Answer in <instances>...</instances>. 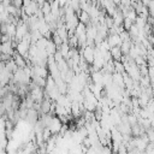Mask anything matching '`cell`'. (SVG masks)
Listing matches in <instances>:
<instances>
[{
	"instance_id": "1",
	"label": "cell",
	"mask_w": 154,
	"mask_h": 154,
	"mask_svg": "<svg viewBox=\"0 0 154 154\" xmlns=\"http://www.w3.org/2000/svg\"><path fill=\"white\" fill-rule=\"evenodd\" d=\"M49 130H51V132L53 134V135H58L59 134V131H60V129L63 128V123H61V120L59 119V117H53L52 118V120H51V123H49V125L47 126Z\"/></svg>"
},
{
	"instance_id": "2",
	"label": "cell",
	"mask_w": 154,
	"mask_h": 154,
	"mask_svg": "<svg viewBox=\"0 0 154 154\" xmlns=\"http://www.w3.org/2000/svg\"><path fill=\"white\" fill-rule=\"evenodd\" d=\"M16 49L13 48L12 46V41H8V42H0V53H4V54H10L13 57Z\"/></svg>"
},
{
	"instance_id": "3",
	"label": "cell",
	"mask_w": 154,
	"mask_h": 154,
	"mask_svg": "<svg viewBox=\"0 0 154 154\" xmlns=\"http://www.w3.org/2000/svg\"><path fill=\"white\" fill-rule=\"evenodd\" d=\"M12 58H13L16 65L18 66V69H24V67L28 66V61H26V59H25L23 55H20L19 53H17V51L14 52V54H13Z\"/></svg>"
},
{
	"instance_id": "4",
	"label": "cell",
	"mask_w": 154,
	"mask_h": 154,
	"mask_svg": "<svg viewBox=\"0 0 154 154\" xmlns=\"http://www.w3.org/2000/svg\"><path fill=\"white\" fill-rule=\"evenodd\" d=\"M107 40V43L109 46V48L112 47H116V46H120L122 45V38L119 36V34H116V35H108V37L106 38Z\"/></svg>"
},
{
	"instance_id": "5",
	"label": "cell",
	"mask_w": 154,
	"mask_h": 154,
	"mask_svg": "<svg viewBox=\"0 0 154 154\" xmlns=\"http://www.w3.org/2000/svg\"><path fill=\"white\" fill-rule=\"evenodd\" d=\"M109 51H111V55H112V59H113V60H120V59H122V57H123V53H122L120 46H116V47H112Z\"/></svg>"
},
{
	"instance_id": "6",
	"label": "cell",
	"mask_w": 154,
	"mask_h": 154,
	"mask_svg": "<svg viewBox=\"0 0 154 154\" xmlns=\"http://www.w3.org/2000/svg\"><path fill=\"white\" fill-rule=\"evenodd\" d=\"M51 40H52V41L55 43V46H57V47H59V46H60V45L64 42V41H63V38H61V37H60V36H59L57 32H54V34L52 35V38H51Z\"/></svg>"
},
{
	"instance_id": "7",
	"label": "cell",
	"mask_w": 154,
	"mask_h": 154,
	"mask_svg": "<svg viewBox=\"0 0 154 154\" xmlns=\"http://www.w3.org/2000/svg\"><path fill=\"white\" fill-rule=\"evenodd\" d=\"M12 59V55H10V54H4V53H0V61H8V60H11Z\"/></svg>"
}]
</instances>
